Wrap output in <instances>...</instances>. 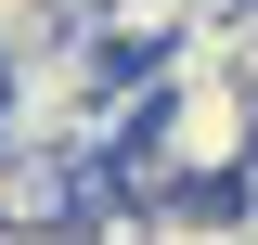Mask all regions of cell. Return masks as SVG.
<instances>
[{
	"instance_id": "obj_1",
	"label": "cell",
	"mask_w": 258,
	"mask_h": 245,
	"mask_svg": "<svg viewBox=\"0 0 258 245\" xmlns=\"http://www.w3.org/2000/svg\"><path fill=\"white\" fill-rule=\"evenodd\" d=\"M129 181H245L258 168V91L220 39H181L155 65V116H142V155H116Z\"/></svg>"
}]
</instances>
